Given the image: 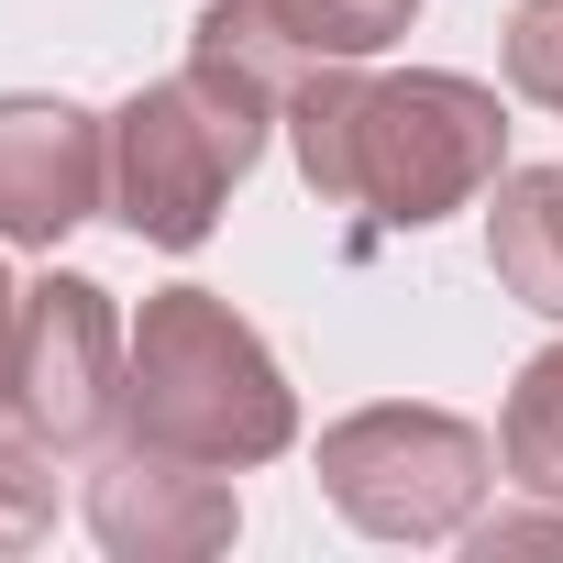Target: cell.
<instances>
[{
	"label": "cell",
	"instance_id": "6da1fadb",
	"mask_svg": "<svg viewBox=\"0 0 563 563\" xmlns=\"http://www.w3.org/2000/svg\"><path fill=\"white\" fill-rule=\"evenodd\" d=\"M288 144L321 210H365L376 232H431L508 177V100L464 67H321L288 100Z\"/></svg>",
	"mask_w": 563,
	"mask_h": 563
},
{
	"label": "cell",
	"instance_id": "7a4b0ae2",
	"mask_svg": "<svg viewBox=\"0 0 563 563\" xmlns=\"http://www.w3.org/2000/svg\"><path fill=\"white\" fill-rule=\"evenodd\" d=\"M133 442L243 475V464H276L299 442V387L232 299L155 288L133 310Z\"/></svg>",
	"mask_w": 563,
	"mask_h": 563
},
{
	"label": "cell",
	"instance_id": "3957f363",
	"mask_svg": "<svg viewBox=\"0 0 563 563\" xmlns=\"http://www.w3.org/2000/svg\"><path fill=\"white\" fill-rule=\"evenodd\" d=\"M276 122L288 111H265L243 78L188 56L177 78H155V89H133L111 111V221L133 243H155V254H199Z\"/></svg>",
	"mask_w": 563,
	"mask_h": 563
},
{
	"label": "cell",
	"instance_id": "277c9868",
	"mask_svg": "<svg viewBox=\"0 0 563 563\" xmlns=\"http://www.w3.org/2000/svg\"><path fill=\"white\" fill-rule=\"evenodd\" d=\"M497 442L431 398H376L321 431V497L365 541H464L486 519Z\"/></svg>",
	"mask_w": 563,
	"mask_h": 563
},
{
	"label": "cell",
	"instance_id": "5b68a950",
	"mask_svg": "<svg viewBox=\"0 0 563 563\" xmlns=\"http://www.w3.org/2000/svg\"><path fill=\"white\" fill-rule=\"evenodd\" d=\"M12 420L56 464H100L133 431V321L89 276H34L23 288V365H12Z\"/></svg>",
	"mask_w": 563,
	"mask_h": 563
},
{
	"label": "cell",
	"instance_id": "8992f818",
	"mask_svg": "<svg viewBox=\"0 0 563 563\" xmlns=\"http://www.w3.org/2000/svg\"><path fill=\"white\" fill-rule=\"evenodd\" d=\"M420 12H398V0H210V12L188 23V56L243 78L265 111H288L321 67H365Z\"/></svg>",
	"mask_w": 563,
	"mask_h": 563
},
{
	"label": "cell",
	"instance_id": "52a82bcc",
	"mask_svg": "<svg viewBox=\"0 0 563 563\" xmlns=\"http://www.w3.org/2000/svg\"><path fill=\"white\" fill-rule=\"evenodd\" d=\"M111 210V122L45 89L0 100V243L56 254L78 221Z\"/></svg>",
	"mask_w": 563,
	"mask_h": 563
},
{
	"label": "cell",
	"instance_id": "ba28073f",
	"mask_svg": "<svg viewBox=\"0 0 563 563\" xmlns=\"http://www.w3.org/2000/svg\"><path fill=\"white\" fill-rule=\"evenodd\" d=\"M89 530L111 563H199L243 530V497L221 486V464H188V453H155L122 431L89 464Z\"/></svg>",
	"mask_w": 563,
	"mask_h": 563
},
{
	"label": "cell",
	"instance_id": "9c48e42d",
	"mask_svg": "<svg viewBox=\"0 0 563 563\" xmlns=\"http://www.w3.org/2000/svg\"><path fill=\"white\" fill-rule=\"evenodd\" d=\"M486 265H497V288L541 321H563V166H508L486 188Z\"/></svg>",
	"mask_w": 563,
	"mask_h": 563
},
{
	"label": "cell",
	"instance_id": "30bf717a",
	"mask_svg": "<svg viewBox=\"0 0 563 563\" xmlns=\"http://www.w3.org/2000/svg\"><path fill=\"white\" fill-rule=\"evenodd\" d=\"M497 464L530 486V497H563V343L519 365L508 409H497Z\"/></svg>",
	"mask_w": 563,
	"mask_h": 563
},
{
	"label": "cell",
	"instance_id": "8fae6325",
	"mask_svg": "<svg viewBox=\"0 0 563 563\" xmlns=\"http://www.w3.org/2000/svg\"><path fill=\"white\" fill-rule=\"evenodd\" d=\"M45 530H56V453L23 420H0V552H34Z\"/></svg>",
	"mask_w": 563,
	"mask_h": 563
},
{
	"label": "cell",
	"instance_id": "7c38bea8",
	"mask_svg": "<svg viewBox=\"0 0 563 563\" xmlns=\"http://www.w3.org/2000/svg\"><path fill=\"white\" fill-rule=\"evenodd\" d=\"M508 89L530 111H563V0H519L508 12Z\"/></svg>",
	"mask_w": 563,
	"mask_h": 563
},
{
	"label": "cell",
	"instance_id": "4fadbf2b",
	"mask_svg": "<svg viewBox=\"0 0 563 563\" xmlns=\"http://www.w3.org/2000/svg\"><path fill=\"white\" fill-rule=\"evenodd\" d=\"M464 541H475L486 563H497V552H563V519H475Z\"/></svg>",
	"mask_w": 563,
	"mask_h": 563
},
{
	"label": "cell",
	"instance_id": "5bb4252c",
	"mask_svg": "<svg viewBox=\"0 0 563 563\" xmlns=\"http://www.w3.org/2000/svg\"><path fill=\"white\" fill-rule=\"evenodd\" d=\"M12 365H23V288L0 276V420H12Z\"/></svg>",
	"mask_w": 563,
	"mask_h": 563
},
{
	"label": "cell",
	"instance_id": "9a60e30c",
	"mask_svg": "<svg viewBox=\"0 0 563 563\" xmlns=\"http://www.w3.org/2000/svg\"><path fill=\"white\" fill-rule=\"evenodd\" d=\"M398 12H420V0H398Z\"/></svg>",
	"mask_w": 563,
	"mask_h": 563
}]
</instances>
